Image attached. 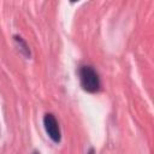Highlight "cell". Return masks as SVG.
<instances>
[{
	"label": "cell",
	"mask_w": 154,
	"mask_h": 154,
	"mask_svg": "<svg viewBox=\"0 0 154 154\" xmlns=\"http://www.w3.org/2000/svg\"><path fill=\"white\" fill-rule=\"evenodd\" d=\"M79 79L82 88L88 93H95L100 89V78L91 66H82L79 69Z\"/></svg>",
	"instance_id": "cell-1"
},
{
	"label": "cell",
	"mask_w": 154,
	"mask_h": 154,
	"mask_svg": "<svg viewBox=\"0 0 154 154\" xmlns=\"http://www.w3.org/2000/svg\"><path fill=\"white\" fill-rule=\"evenodd\" d=\"M43 125H45V130L47 132V135L51 137V140L55 143L60 142V129H59V124L55 119V117L51 113H47L43 118Z\"/></svg>",
	"instance_id": "cell-2"
},
{
	"label": "cell",
	"mask_w": 154,
	"mask_h": 154,
	"mask_svg": "<svg viewBox=\"0 0 154 154\" xmlns=\"http://www.w3.org/2000/svg\"><path fill=\"white\" fill-rule=\"evenodd\" d=\"M14 41L18 43V47L20 48V51L26 55V57H30V52H29V47L26 46V43L23 41V38L20 36H14Z\"/></svg>",
	"instance_id": "cell-3"
},
{
	"label": "cell",
	"mask_w": 154,
	"mask_h": 154,
	"mask_svg": "<svg viewBox=\"0 0 154 154\" xmlns=\"http://www.w3.org/2000/svg\"><path fill=\"white\" fill-rule=\"evenodd\" d=\"M88 154H94V149H90V150H89V153H88Z\"/></svg>",
	"instance_id": "cell-4"
}]
</instances>
